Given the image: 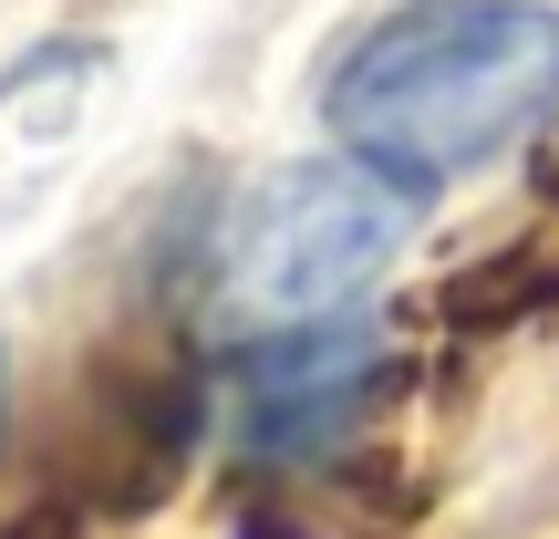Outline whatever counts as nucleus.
I'll return each instance as SVG.
<instances>
[{
  "instance_id": "obj_1",
  "label": "nucleus",
  "mask_w": 559,
  "mask_h": 539,
  "mask_svg": "<svg viewBox=\"0 0 559 539\" xmlns=\"http://www.w3.org/2000/svg\"><path fill=\"white\" fill-rule=\"evenodd\" d=\"M321 125L373 177L436 198L559 125V11L549 0H394L332 52Z\"/></svg>"
},
{
  "instance_id": "obj_2",
  "label": "nucleus",
  "mask_w": 559,
  "mask_h": 539,
  "mask_svg": "<svg viewBox=\"0 0 559 539\" xmlns=\"http://www.w3.org/2000/svg\"><path fill=\"white\" fill-rule=\"evenodd\" d=\"M404 229H415V187L373 177L362 156L270 166L249 198H228L218 239H207V321L228 342L332 321L394 270Z\"/></svg>"
},
{
  "instance_id": "obj_3",
  "label": "nucleus",
  "mask_w": 559,
  "mask_h": 539,
  "mask_svg": "<svg viewBox=\"0 0 559 539\" xmlns=\"http://www.w3.org/2000/svg\"><path fill=\"white\" fill-rule=\"evenodd\" d=\"M394 384V353L362 312L300 321V332H260L228 342V436L249 446L260 467H311L373 415V395Z\"/></svg>"
},
{
  "instance_id": "obj_4",
  "label": "nucleus",
  "mask_w": 559,
  "mask_h": 539,
  "mask_svg": "<svg viewBox=\"0 0 559 539\" xmlns=\"http://www.w3.org/2000/svg\"><path fill=\"white\" fill-rule=\"evenodd\" d=\"M549 301H559V260H549V249H498V260H477V270L445 280L436 312L456 321V332H508V321L549 312Z\"/></svg>"
},
{
  "instance_id": "obj_5",
  "label": "nucleus",
  "mask_w": 559,
  "mask_h": 539,
  "mask_svg": "<svg viewBox=\"0 0 559 539\" xmlns=\"http://www.w3.org/2000/svg\"><path fill=\"white\" fill-rule=\"evenodd\" d=\"M539 198H549V208H559V156H549V166H539Z\"/></svg>"
},
{
  "instance_id": "obj_6",
  "label": "nucleus",
  "mask_w": 559,
  "mask_h": 539,
  "mask_svg": "<svg viewBox=\"0 0 559 539\" xmlns=\"http://www.w3.org/2000/svg\"><path fill=\"white\" fill-rule=\"evenodd\" d=\"M0 415H11V353H0Z\"/></svg>"
}]
</instances>
